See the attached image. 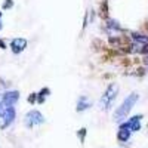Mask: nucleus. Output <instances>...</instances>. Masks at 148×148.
I'll return each instance as SVG.
<instances>
[{
  "mask_svg": "<svg viewBox=\"0 0 148 148\" xmlns=\"http://www.w3.org/2000/svg\"><path fill=\"white\" fill-rule=\"evenodd\" d=\"M138 98H139L138 93H132V95H129L126 99L123 101V104L116 110V113H114V120H116V121H121L123 119H125V117L130 113V110L133 108V105L136 104Z\"/></svg>",
  "mask_w": 148,
  "mask_h": 148,
  "instance_id": "obj_1",
  "label": "nucleus"
},
{
  "mask_svg": "<svg viewBox=\"0 0 148 148\" xmlns=\"http://www.w3.org/2000/svg\"><path fill=\"white\" fill-rule=\"evenodd\" d=\"M117 92H119V86L117 84H110L108 88H107V90H105V93L102 95V98H101V107L104 108V110H108L110 107H111V104H113V101L116 99V96H117Z\"/></svg>",
  "mask_w": 148,
  "mask_h": 148,
  "instance_id": "obj_2",
  "label": "nucleus"
},
{
  "mask_svg": "<svg viewBox=\"0 0 148 148\" xmlns=\"http://www.w3.org/2000/svg\"><path fill=\"white\" fill-rule=\"evenodd\" d=\"M15 119V110L14 107H8L0 114V129H6Z\"/></svg>",
  "mask_w": 148,
  "mask_h": 148,
  "instance_id": "obj_3",
  "label": "nucleus"
},
{
  "mask_svg": "<svg viewBox=\"0 0 148 148\" xmlns=\"http://www.w3.org/2000/svg\"><path fill=\"white\" fill-rule=\"evenodd\" d=\"M42 123H45V117L42 116V113H39L37 110H33L30 111V113L25 116V125L28 127H33L36 125H42Z\"/></svg>",
  "mask_w": 148,
  "mask_h": 148,
  "instance_id": "obj_4",
  "label": "nucleus"
},
{
  "mask_svg": "<svg viewBox=\"0 0 148 148\" xmlns=\"http://www.w3.org/2000/svg\"><path fill=\"white\" fill-rule=\"evenodd\" d=\"M18 98H19V93L16 90H10V92H6L2 95V102L5 105V108L8 107H12L16 101H18Z\"/></svg>",
  "mask_w": 148,
  "mask_h": 148,
  "instance_id": "obj_5",
  "label": "nucleus"
},
{
  "mask_svg": "<svg viewBox=\"0 0 148 148\" xmlns=\"http://www.w3.org/2000/svg\"><path fill=\"white\" fill-rule=\"evenodd\" d=\"M141 119H142V116H133L129 121L123 123V125H121V129H129L130 132H136V130H139V129H141V125H139Z\"/></svg>",
  "mask_w": 148,
  "mask_h": 148,
  "instance_id": "obj_6",
  "label": "nucleus"
},
{
  "mask_svg": "<svg viewBox=\"0 0 148 148\" xmlns=\"http://www.w3.org/2000/svg\"><path fill=\"white\" fill-rule=\"evenodd\" d=\"M25 46H27L25 39H14L12 43H10V49H12V52H14V53L22 52L24 49H25Z\"/></svg>",
  "mask_w": 148,
  "mask_h": 148,
  "instance_id": "obj_7",
  "label": "nucleus"
},
{
  "mask_svg": "<svg viewBox=\"0 0 148 148\" xmlns=\"http://www.w3.org/2000/svg\"><path fill=\"white\" fill-rule=\"evenodd\" d=\"M90 107V102L89 99L86 96H80V99L77 102V111H84V110H88Z\"/></svg>",
  "mask_w": 148,
  "mask_h": 148,
  "instance_id": "obj_8",
  "label": "nucleus"
},
{
  "mask_svg": "<svg viewBox=\"0 0 148 148\" xmlns=\"http://www.w3.org/2000/svg\"><path fill=\"white\" fill-rule=\"evenodd\" d=\"M117 138H119L121 142L127 141V139L130 138V130H129V129H121V127H120V130H119V133H117Z\"/></svg>",
  "mask_w": 148,
  "mask_h": 148,
  "instance_id": "obj_9",
  "label": "nucleus"
},
{
  "mask_svg": "<svg viewBox=\"0 0 148 148\" xmlns=\"http://www.w3.org/2000/svg\"><path fill=\"white\" fill-rule=\"evenodd\" d=\"M132 39L138 43H142V45H147L148 43V37L144 36V34H138V33H133L132 34Z\"/></svg>",
  "mask_w": 148,
  "mask_h": 148,
  "instance_id": "obj_10",
  "label": "nucleus"
},
{
  "mask_svg": "<svg viewBox=\"0 0 148 148\" xmlns=\"http://www.w3.org/2000/svg\"><path fill=\"white\" fill-rule=\"evenodd\" d=\"M47 93H49V89H43V90L40 92V96H39V102H40V104L45 101V96H46Z\"/></svg>",
  "mask_w": 148,
  "mask_h": 148,
  "instance_id": "obj_11",
  "label": "nucleus"
},
{
  "mask_svg": "<svg viewBox=\"0 0 148 148\" xmlns=\"http://www.w3.org/2000/svg\"><path fill=\"white\" fill-rule=\"evenodd\" d=\"M108 27H110V28H117V30H120V25H119L116 21H113V19L108 21Z\"/></svg>",
  "mask_w": 148,
  "mask_h": 148,
  "instance_id": "obj_12",
  "label": "nucleus"
},
{
  "mask_svg": "<svg viewBox=\"0 0 148 148\" xmlns=\"http://www.w3.org/2000/svg\"><path fill=\"white\" fill-rule=\"evenodd\" d=\"M84 135H86V129H80V132H79V138H80V141H84Z\"/></svg>",
  "mask_w": 148,
  "mask_h": 148,
  "instance_id": "obj_13",
  "label": "nucleus"
},
{
  "mask_svg": "<svg viewBox=\"0 0 148 148\" xmlns=\"http://www.w3.org/2000/svg\"><path fill=\"white\" fill-rule=\"evenodd\" d=\"M12 6H14V2H12V0H6V2H5V5H3V8H5V9H8V8H12Z\"/></svg>",
  "mask_w": 148,
  "mask_h": 148,
  "instance_id": "obj_14",
  "label": "nucleus"
},
{
  "mask_svg": "<svg viewBox=\"0 0 148 148\" xmlns=\"http://www.w3.org/2000/svg\"><path fill=\"white\" fill-rule=\"evenodd\" d=\"M141 53H148V43L142 46V49H141Z\"/></svg>",
  "mask_w": 148,
  "mask_h": 148,
  "instance_id": "obj_15",
  "label": "nucleus"
},
{
  "mask_svg": "<svg viewBox=\"0 0 148 148\" xmlns=\"http://www.w3.org/2000/svg\"><path fill=\"white\" fill-rule=\"evenodd\" d=\"M34 101H36V93H33V95L28 96V102H34Z\"/></svg>",
  "mask_w": 148,
  "mask_h": 148,
  "instance_id": "obj_16",
  "label": "nucleus"
},
{
  "mask_svg": "<svg viewBox=\"0 0 148 148\" xmlns=\"http://www.w3.org/2000/svg\"><path fill=\"white\" fill-rule=\"evenodd\" d=\"M3 110H5V105H3V102H2V96H0V114H2Z\"/></svg>",
  "mask_w": 148,
  "mask_h": 148,
  "instance_id": "obj_17",
  "label": "nucleus"
},
{
  "mask_svg": "<svg viewBox=\"0 0 148 148\" xmlns=\"http://www.w3.org/2000/svg\"><path fill=\"white\" fill-rule=\"evenodd\" d=\"M144 62H145V64L148 65V56H145V59H144Z\"/></svg>",
  "mask_w": 148,
  "mask_h": 148,
  "instance_id": "obj_18",
  "label": "nucleus"
},
{
  "mask_svg": "<svg viewBox=\"0 0 148 148\" xmlns=\"http://www.w3.org/2000/svg\"><path fill=\"white\" fill-rule=\"evenodd\" d=\"M0 18H2V14H0ZM0 28H2V21H0Z\"/></svg>",
  "mask_w": 148,
  "mask_h": 148,
  "instance_id": "obj_19",
  "label": "nucleus"
},
{
  "mask_svg": "<svg viewBox=\"0 0 148 148\" xmlns=\"http://www.w3.org/2000/svg\"><path fill=\"white\" fill-rule=\"evenodd\" d=\"M0 47H5V45H3L2 42H0Z\"/></svg>",
  "mask_w": 148,
  "mask_h": 148,
  "instance_id": "obj_20",
  "label": "nucleus"
}]
</instances>
